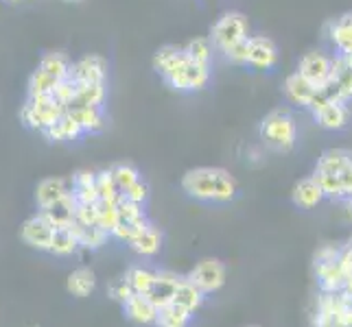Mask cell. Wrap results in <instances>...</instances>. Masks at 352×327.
Here are the masks:
<instances>
[{"label":"cell","mask_w":352,"mask_h":327,"mask_svg":"<svg viewBox=\"0 0 352 327\" xmlns=\"http://www.w3.org/2000/svg\"><path fill=\"white\" fill-rule=\"evenodd\" d=\"M70 79L75 83H105L107 62L101 55H86L70 68Z\"/></svg>","instance_id":"obj_12"},{"label":"cell","mask_w":352,"mask_h":327,"mask_svg":"<svg viewBox=\"0 0 352 327\" xmlns=\"http://www.w3.org/2000/svg\"><path fill=\"white\" fill-rule=\"evenodd\" d=\"M40 70L48 72L51 77H55L57 81H62V79H68L70 77V59L64 55V53H44L42 59H40Z\"/></svg>","instance_id":"obj_29"},{"label":"cell","mask_w":352,"mask_h":327,"mask_svg":"<svg viewBox=\"0 0 352 327\" xmlns=\"http://www.w3.org/2000/svg\"><path fill=\"white\" fill-rule=\"evenodd\" d=\"M53 236H55V227L48 223L40 212L31 218H27V221L22 223V229H20V238H22L24 245H29L33 249H40V251H51Z\"/></svg>","instance_id":"obj_9"},{"label":"cell","mask_w":352,"mask_h":327,"mask_svg":"<svg viewBox=\"0 0 352 327\" xmlns=\"http://www.w3.org/2000/svg\"><path fill=\"white\" fill-rule=\"evenodd\" d=\"M66 112L68 109L59 105L53 96H29L27 103L20 109V123L42 133L51 125H55Z\"/></svg>","instance_id":"obj_5"},{"label":"cell","mask_w":352,"mask_h":327,"mask_svg":"<svg viewBox=\"0 0 352 327\" xmlns=\"http://www.w3.org/2000/svg\"><path fill=\"white\" fill-rule=\"evenodd\" d=\"M324 199H326L324 197V190L320 188L318 179H315L313 175L300 179L298 184L294 186V190H291V201H294V205H296V208H300V210H313V208H318V205Z\"/></svg>","instance_id":"obj_15"},{"label":"cell","mask_w":352,"mask_h":327,"mask_svg":"<svg viewBox=\"0 0 352 327\" xmlns=\"http://www.w3.org/2000/svg\"><path fill=\"white\" fill-rule=\"evenodd\" d=\"M110 293H112V297H114V299H118V301H127V299L133 295V290H131V286H129V282H127V280H120V282L112 284Z\"/></svg>","instance_id":"obj_44"},{"label":"cell","mask_w":352,"mask_h":327,"mask_svg":"<svg viewBox=\"0 0 352 327\" xmlns=\"http://www.w3.org/2000/svg\"><path fill=\"white\" fill-rule=\"evenodd\" d=\"M315 92H318V88H315L309 79L302 77L298 70H296V72H291V75L285 79V99H287L291 105L307 109L309 103L313 101Z\"/></svg>","instance_id":"obj_14"},{"label":"cell","mask_w":352,"mask_h":327,"mask_svg":"<svg viewBox=\"0 0 352 327\" xmlns=\"http://www.w3.org/2000/svg\"><path fill=\"white\" fill-rule=\"evenodd\" d=\"M75 212H77V201L72 199L70 192H68V195H66L64 199H59V201H55L53 205H48V208L40 210V214H42L55 229L70 227L72 221H75Z\"/></svg>","instance_id":"obj_17"},{"label":"cell","mask_w":352,"mask_h":327,"mask_svg":"<svg viewBox=\"0 0 352 327\" xmlns=\"http://www.w3.org/2000/svg\"><path fill=\"white\" fill-rule=\"evenodd\" d=\"M208 38L214 46V51L226 53L230 46L250 38V22L241 11H226L210 27Z\"/></svg>","instance_id":"obj_6"},{"label":"cell","mask_w":352,"mask_h":327,"mask_svg":"<svg viewBox=\"0 0 352 327\" xmlns=\"http://www.w3.org/2000/svg\"><path fill=\"white\" fill-rule=\"evenodd\" d=\"M186 280L195 284L204 295L217 293V290L226 284V266L214 258L201 260L195 269L186 275Z\"/></svg>","instance_id":"obj_8"},{"label":"cell","mask_w":352,"mask_h":327,"mask_svg":"<svg viewBox=\"0 0 352 327\" xmlns=\"http://www.w3.org/2000/svg\"><path fill=\"white\" fill-rule=\"evenodd\" d=\"M112 177L116 181V186L120 190V195H123L125 190H129L136 181L140 179V173H138V168L136 166H131V164H114L112 168Z\"/></svg>","instance_id":"obj_37"},{"label":"cell","mask_w":352,"mask_h":327,"mask_svg":"<svg viewBox=\"0 0 352 327\" xmlns=\"http://www.w3.org/2000/svg\"><path fill=\"white\" fill-rule=\"evenodd\" d=\"M252 38V35H250ZM250 38L236 42L234 46H230L226 53H221L226 57V62H230L232 66H248V57H250Z\"/></svg>","instance_id":"obj_41"},{"label":"cell","mask_w":352,"mask_h":327,"mask_svg":"<svg viewBox=\"0 0 352 327\" xmlns=\"http://www.w3.org/2000/svg\"><path fill=\"white\" fill-rule=\"evenodd\" d=\"M70 195L77 203H96L99 192H96V173L77 171L70 179Z\"/></svg>","instance_id":"obj_20"},{"label":"cell","mask_w":352,"mask_h":327,"mask_svg":"<svg viewBox=\"0 0 352 327\" xmlns=\"http://www.w3.org/2000/svg\"><path fill=\"white\" fill-rule=\"evenodd\" d=\"M313 120L324 131H344L350 125L352 112L346 101H329L313 114Z\"/></svg>","instance_id":"obj_11"},{"label":"cell","mask_w":352,"mask_h":327,"mask_svg":"<svg viewBox=\"0 0 352 327\" xmlns=\"http://www.w3.org/2000/svg\"><path fill=\"white\" fill-rule=\"evenodd\" d=\"M68 192H70V188L64 179L46 177L40 181L38 188H35V201H38V208L44 210V208H48V205H53L55 201L64 199Z\"/></svg>","instance_id":"obj_22"},{"label":"cell","mask_w":352,"mask_h":327,"mask_svg":"<svg viewBox=\"0 0 352 327\" xmlns=\"http://www.w3.org/2000/svg\"><path fill=\"white\" fill-rule=\"evenodd\" d=\"M96 286V277L90 269H77L75 273L68 275L66 288L70 295L75 297H88Z\"/></svg>","instance_id":"obj_30"},{"label":"cell","mask_w":352,"mask_h":327,"mask_svg":"<svg viewBox=\"0 0 352 327\" xmlns=\"http://www.w3.org/2000/svg\"><path fill=\"white\" fill-rule=\"evenodd\" d=\"M51 96L62 107L70 109V105L75 103V96H77V83L72 81L70 77L68 79H62V81L57 83V88H55V92Z\"/></svg>","instance_id":"obj_40"},{"label":"cell","mask_w":352,"mask_h":327,"mask_svg":"<svg viewBox=\"0 0 352 327\" xmlns=\"http://www.w3.org/2000/svg\"><path fill=\"white\" fill-rule=\"evenodd\" d=\"M346 247H348V249H350V251H352V238H350V240H348V245H346Z\"/></svg>","instance_id":"obj_46"},{"label":"cell","mask_w":352,"mask_h":327,"mask_svg":"<svg viewBox=\"0 0 352 327\" xmlns=\"http://www.w3.org/2000/svg\"><path fill=\"white\" fill-rule=\"evenodd\" d=\"M123 308H125V314L131 321L142 323V325H155L157 308L147 295L133 293L127 301H123Z\"/></svg>","instance_id":"obj_18"},{"label":"cell","mask_w":352,"mask_h":327,"mask_svg":"<svg viewBox=\"0 0 352 327\" xmlns=\"http://www.w3.org/2000/svg\"><path fill=\"white\" fill-rule=\"evenodd\" d=\"M278 64V46L272 38L267 35H252L250 38V57L248 66L252 70H272Z\"/></svg>","instance_id":"obj_10"},{"label":"cell","mask_w":352,"mask_h":327,"mask_svg":"<svg viewBox=\"0 0 352 327\" xmlns=\"http://www.w3.org/2000/svg\"><path fill=\"white\" fill-rule=\"evenodd\" d=\"M335 327H352V299L342 290L335 293Z\"/></svg>","instance_id":"obj_39"},{"label":"cell","mask_w":352,"mask_h":327,"mask_svg":"<svg viewBox=\"0 0 352 327\" xmlns=\"http://www.w3.org/2000/svg\"><path fill=\"white\" fill-rule=\"evenodd\" d=\"M127 245L131 247V251H136L138 256L151 258L162 247V234H160V229H157L155 225L147 223V225L140 229V234L133 238V240H129Z\"/></svg>","instance_id":"obj_21"},{"label":"cell","mask_w":352,"mask_h":327,"mask_svg":"<svg viewBox=\"0 0 352 327\" xmlns=\"http://www.w3.org/2000/svg\"><path fill=\"white\" fill-rule=\"evenodd\" d=\"M79 249V240L75 236L70 227H62V229H55V236H53V245H51V253L55 256H70Z\"/></svg>","instance_id":"obj_33"},{"label":"cell","mask_w":352,"mask_h":327,"mask_svg":"<svg viewBox=\"0 0 352 327\" xmlns=\"http://www.w3.org/2000/svg\"><path fill=\"white\" fill-rule=\"evenodd\" d=\"M125 280L129 282L133 293H140V295H147L153 282H155V273L153 271H147V269H140V266H133V269L127 271Z\"/></svg>","instance_id":"obj_36"},{"label":"cell","mask_w":352,"mask_h":327,"mask_svg":"<svg viewBox=\"0 0 352 327\" xmlns=\"http://www.w3.org/2000/svg\"><path fill=\"white\" fill-rule=\"evenodd\" d=\"M326 38L337 53H352V11L326 24Z\"/></svg>","instance_id":"obj_13"},{"label":"cell","mask_w":352,"mask_h":327,"mask_svg":"<svg viewBox=\"0 0 352 327\" xmlns=\"http://www.w3.org/2000/svg\"><path fill=\"white\" fill-rule=\"evenodd\" d=\"M313 273H315V277H318V284L322 288V293H339L346 284V275L342 271V266H339V260L313 266Z\"/></svg>","instance_id":"obj_23"},{"label":"cell","mask_w":352,"mask_h":327,"mask_svg":"<svg viewBox=\"0 0 352 327\" xmlns=\"http://www.w3.org/2000/svg\"><path fill=\"white\" fill-rule=\"evenodd\" d=\"M258 136L267 149L276 153H291L298 144V123L289 109H272L261 120Z\"/></svg>","instance_id":"obj_2"},{"label":"cell","mask_w":352,"mask_h":327,"mask_svg":"<svg viewBox=\"0 0 352 327\" xmlns=\"http://www.w3.org/2000/svg\"><path fill=\"white\" fill-rule=\"evenodd\" d=\"M96 221L112 236L118 227V201H96Z\"/></svg>","instance_id":"obj_34"},{"label":"cell","mask_w":352,"mask_h":327,"mask_svg":"<svg viewBox=\"0 0 352 327\" xmlns=\"http://www.w3.org/2000/svg\"><path fill=\"white\" fill-rule=\"evenodd\" d=\"M188 310H184L177 304H168L164 308L157 310V319H155V327H186L190 321Z\"/></svg>","instance_id":"obj_31"},{"label":"cell","mask_w":352,"mask_h":327,"mask_svg":"<svg viewBox=\"0 0 352 327\" xmlns=\"http://www.w3.org/2000/svg\"><path fill=\"white\" fill-rule=\"evenodd\" d=\"M182 53H184V48L179 46H173V44H166V46H160L153 55V70L160 75L162 79L175 68V64L179 62Z\"/></svg>","instance_id":"obj_28"},{"label":"cell","mask_w":352,"mask_h":327,"mask_svg":"<svg viewBox=\"0 0 352 327\" xmlns=\"http://www.w3.org/2000/svg\"><path fill=\"white\" fill-rule=\"evenodd\" d=\"M182 282V277H177L171 271H160L155 273V282L151 286V290L147 293V297L155 304V308L160 310L168 304H173V297H175V290Z\"/></svg>","instance_id":"obj_16"},{"label":"cell","mask_w":352,"mask_h":327,"mask_svg":"<svg viewBox=\"0 0 352 327\" xmlns=\"http://www.w3.org/2000/svg\"><path fill=\"white\" fill-rule=\"evenodd\" d=\"M75 221L77 223H99L96 221V203H77V212H75Z\"/></svg>","instance_id":"obj_43"},{"label":"cell","mask_w":352,"mask_h":327,"mask_svg":"<svg viewBox=\"0 0 352 327\" xmlns=\"http://www.w3.org/2000/svg\"><path fill=\"white\" fill-rule=\"evenodd\" d=\"M201 301H204V293H201V290L195 284H192V282H188L186 277H182V282H179L177 290H175L173 304L182 306V308L188 310V312H195V310H199Z\"/></svg>","instance_id":"obj_27"},{"label":"cell","mask_w":352,"mask_h":327,"mask_svg":"<svg viewBox=\"0 0 352 327\" xmlns=\"http://www.w3.org/2000/svg\"><path fill=\"white\" fill-rule=\"evenodd\" d=\"M68 3H81V0H68Z\"/></svg>","instance_id":"obj_48"},{"label":"cell","mask_w":352,"mask_h":327,"mask_svg":"<svg viewBox=\"0 0 352 327\" xmlns=\"http://www.w3.org/2000/svg\"><path fill=\"white\" fill-rule=\"evenodd\" d=\"M96 192H99V199L101 201H118L120 197V190L116 186V181L112 177V171L107 168V171H101L96 173Z\"/></svg>","instance_id":"obj_38"},{"label":"cell","mask_w":352,"mask_h":327,"mask_svg":"<svg viewBox=\"0 0 352 327\" xmlns=\"http://www.w3.org/2000/svg\"><path fill=\"white\" fill-rule=\"evenodd\" d=\"M342 293H344L346 297L352 299V277H348V280H346V284H344V288H342Z\"/></svg>","instance_id":"obj_45"},{"label":"cell","mask_w":352,"mask_h":327,"mask_svg":"<svg viewBox=\"0 0 352 327\" xmlns=\"http://www.w3.org/2000/svg\"><path fill=\"white\" fill-rule=\"evenodd\" d=\"M57 83L59 81L55 77H51L48 72L38 68L29 77V90L27 92H29V96H51L57 88Z\"/></svg>","instance_id":"obj_35"},{"label":"cell","mask_w":352,"mask_h":327,"mask_svg":"<svg viewBox=\"0 0 352 327\" xmlns=\"http://www.w3.org/2000/svg\"><path fill=\"white\" fill-rule=\"evenodd\" d=\"M42 133H44V138L48 142H75V140H79L83 136V129L77 123V118L72 116L70 112H66L55 125H51Z\"/></svg>","instance_id":"obj_19"},{"label":"cell","mask_w":352,"mask_h":327,"mask_svg":"<svg viewBox=\"0 0 352 327\" xmlns=\"http://www.w3.org/2000/svg\"><path fill=\"white\" fill-rule=\"evenodd\" d=\"M68 112L77 118L83 133H99L105 127V114L103 107H72Z\"/></svg>","instance_id":"obj_26"},{"label":"cell","mask_w":352,"mask_h":327,"mask_svg":"<svg viewBox=\"0 0 352 327\" xmlns=\"http://www.w3.org/2000/svg\"><path fill=\"white\" fill-rule=\"evenodd\" d=\"M298 72L305 79H309L315 88H324L333 75V57L329 53L320 51V48H313V51L300 57Z\"/></svg>","instance_id":"obj_7"},{"label":"cell","mask_w":352,"mask_h":327,"mask_svg":"<svg viewBox=\"0 0 352 327\" xmlns=\"http://www.w3.org/2000/svg\"><path fill=\"white\" fill-rule=\"evenodd\" d=\"M352 160V151L346 149H329L315 164L313 177L318 179L320 188L324 190L326 199L333 201H346V190L342 184V175Z\"/></svg>","instance_id":"obj_3"},{"label":"cell","mask_w":352,"mask_h":327,"mask_svg":"<svg viewBox=\"0 0 352 327\" xmlns=\"http://www.w3.org/2000/svg\"><path fill=\"white\" fill-rule=\"evenodd\" d=\"M162 81L175 92H184V94L199 92L210 83V66H201L197 62H192L186 53H182L175 68Z\"/></svg>","instance_id":"obj_4"},{"label":"cell","mask_w":352,"mask_h":327,"mask_svg":"<svg viewBox=\"0 0 352 327\" xmlns=\"http://www.w3.org/2000/svg\"><path fill=\"white\" fill-rule=\"evenodd\" d=\"M182 190H184L190 199H195L199 203L223 205V203L234 201L239 192V184L226 168L199 166L184 173V177H182Z\"/></svg>","instance_id":"obj_1"},{"label":"cell","mask_w":352,"mask_h":327,"mask_svg":"<svg viewBox=\"0 0 352 327\" xmlns=\"http://www.w3.org/2000/svg\"><path fill=\"white\" fill-rule=\"evenodd\" d=\"M123 197H125L127 201H133V203L144 205V201L149 199V186L144 184L142 179H138L136 184H133L129 190H125V192H123Z\"/></svg>","instance_id":"obj_42"},{"label":"cell","mask_w":352,"mask_h":327,"mask_svg":"<svg viewBox=\"0 0 352 327\" xmlns=\"http://www.w3.org/2000/svg\"><path fill=\"white\" fill-rule=\"evenodd\" d=\"M3 3H18V0H3Z\"/></svg>","instance_id":"obj_47"},{"label":"cell","mask_w":352,"mask_h":327,"mask_svg":"<svg viewBox=\"0 0 352 327\" xmlns=\"http://www.w3.org/2000/svg\"><path fill=\"white\" fill-rule=\"evenodd\" d=\"M184 53L192 59V62H197L201 66H212L214 46H212L210 38H195V40H190L184 46Z\"/></svg>","instance_id":"obj_32"},{"label":"cell","mask_w":352,"mask_h":327,"mask_svg":"<svg viewBox=\"0 0 352 327\" xmlns=\"http://www.w3.org/2000/svg\"><path fill=\"white\" fill-rule=\"evenodd\" d=\"M70 229L75 232L77 240H79V247L83 249H101L105 242H107V234L105 229L99 225V223H92V225H86V223H77V221H72Z\"/></svg>","instance_id":"obj_24"},{"label":"cell","mask_w":352,"mask_h":327,"mask_svg":"<svg viewBox=\"0 0 352 327\" xmlns=\"http://www.w3.org/2000/svg\"><path fill=\"white\" fill-rule=\"evenodd\" d=\"M105 83H77V96L72 107H103L105 103Z\"/></svg>","instance_id":"obj_25"}]
</instances>
